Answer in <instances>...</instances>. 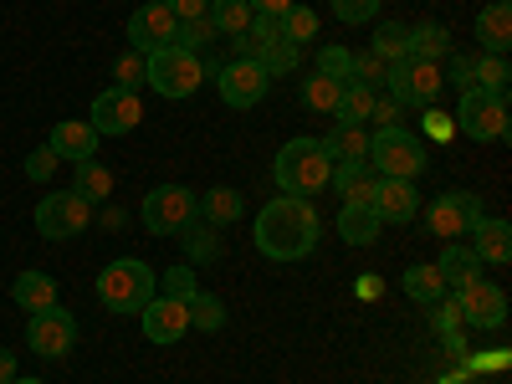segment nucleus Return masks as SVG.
Here are the masks:
<instances>
[{"instance_id":"5fc2aeb1","label":"nucleus","mask_w":512,"mask_h":384,"mask_svg":"<svg viewBox=\"0 0 512 384\" xmlns=\"http://www.w3.org/2000/svg\"><path fill=\"white\" fill-rule=\"evenodd\" d=\"M11 384H47V379H21V374H16V379H11Z\"/></svg>"},{"instance_id":"f704fd0d","label":"nucleus","mask_w":512,"mask_h":384,"mask_svg":"<svg viewBox=\"0 0 512 384\" xmlns=\"http://www.w3.org/2000/svg\"><path fill=\"white\" fill-rule=\"evenodd\" d=\"M379 62H405L410 57V26H400V21H384L379 31H374V47H369Z\"/></svg>"},{"instance_id":"a211bd4d","label":"nucleus","mask_w":512,"mask_h":384,"mask_svg":"<svg viewBox=\"0 0 512 384\" xmlns=\"http://www.w3.org/2000/svg\"><path fill=\"white\" fill-rule=\"evenodd\" d=\"M52 149H57V159H67V164H82V159H93L98 154V128L93 123H57L52 128V139H47Z\"/></svg>"},{"instance_id":"f03ea898","label":"nucleus","mask_w":512,"mask_h":384,"mask_svg":"<svg viewBox=\"0 0 512 384\" xmlns=\"http://www.w3.org/2000/svg\"><path fill=\"white\" fill-rule=\"evenodd\" d=\"M333 180V159L323 154V144L318 139H292V144H282L277 149V185L287 190V195H318L323 185Z\"/></svg>"},{"instance_id":"8fccbe9b","label":"nucleus","mask_w":512,"mask_h":384,"mask_svg":"<svg viewBox=\"0 0 512 384\" xmlns=\"http://www.w3.org/2000/svg\"><path fill=\"white\" fill-rule=\"evenodd\" d=\"M369 118H374L379 128H400V103H395V98H384V103L374 98V113H369Z\"/></svg>"},{"instance_id":"9b49d317","label":"nucleus","mask_w":512,"mask_h":384,"mask_svg":"<svg viewBox=\"0 0 512 384\" xmlns=\"http://www.w3.org/2000/svg\"><path fill=\"white\" fill-rule=\"evenodd\" d=\"M216 82H221V103L226 108H256L267 98V88H272V77L262 72V62H251V57H231L216 72Z\"/></svg>"},{"instance_id":"864d4df0","label":"nucleus","mask_w":512,"mask_h":384,"mask_svg":"<svg viewBox=\"0 0 512 384\" xmlns=\"http://www.w3.org/2000/svg\"><path fill=\"white\" fill-rule=\"evenodd\" d=\"M11 379H16V354L0 349V384H11Z\"/></svg>"},{"instance_id":"412c9836","label":"nucleus","mask_w":512,"mask_h":384,"mask_svg":"<svg viewBox=\"0 0 512 384\" xmlns=\"http://www.w3.org/2000/svg\"><path fill=\"white\" fill-rule=\"evenodd\" d=\"M323 154L333 164H364L369 159V134H364V123H333V134L318 139Z\"/></svg>"},{"instance_id":"6e6d98bb","label":"nucleus","mask_w":512,"mask_h":384,"mask_svg":"<svg viewBox=\"0 0 512 384\" xmlns=\"http://www.w3.org/2000/svg\"><path fill=\"white\" fill-rule=\"evenodd\" d=\"M487 6H507V0H487Z\"/></svg>"},{"instance_id":"dca6fc26","label":"nucleus","mask_w":512,"mask_h":384,"mask_svg":"<svg viewBox=\"0 0 512 384\" xmlns=\"http://www.w3.org/2000/svg\"><path fill=\"white\" fill-rule=\"evenodd\" d=\"M139 318H144L149 344H180V338L190 333V313H185V303H175V297H154Z\"/></svg>"},{"instance_id":"39448f33","label":"nucleus","mask_w":512,"mask_h":384,"mask_svg":"<svg viewBox=\"0 0 512 384\" xmlns=\"http://www.w3.org/2000/svg\"><path fill=\"white\" fill-rule=\"evenodd\" d=\"M200 77H205V67L185 47H159V52L144 57V82L159 98H190L200 88Z\"/></svg>"},{"instance_id":"b1692460","label":"nucleus","mask_w":512,"mask_h":384,"mask_svg":"<svg viewBox=\"0 0 512 384\" xmlns=\"http://www.w3.org/2000/svg\"><path fill=\"white\" fill-rule=\"evenodd\" d=\"M328 185H338L344 205H369V200H374L379 175H374L369 164H333V180H328Z\"/></svg>"},{"instance_id":"6e6552de","label":"nucleus","mask_w":512,"mask_h":384,"mask_svg":"<svg viewBox=\"0 0 512 384\" xmlns=\"http://www.w3.org/2000/svg\"><path fill=\"white\" fill-rule=\"evenodd\" d=\"M384 82H390V98L395 103H410V108H431L436 93L446 88L441 77V62H390V72H384Z\"/></svg>"},{"instance_id":"a18cd8bd","label":"nucleus","mask_w":512,"mask_h":384,"mask_svg":"<svg viewBox=\"0 0 512 384\" xmlns=\"http://www.w3.org/2000/svg\"><path fill=\"white\" fill-rule=\"evenodd\" d=\"M333 16L344 21V26L374 21V16H379V0H333Z\"/></svg>"},{"instance_id":"603ef678","label":"nucleus","mask_w":512,"mask_h":384,"mask_svg":"<svg viewBox=\"0 0 512 384\" xmlns=\"http://www.w3.org/2000/svg\"><path fill=\"white\" fill-rule=\"evenodd\" d=\"M98 221H103L108 231H123V226H128V216H123L118 205H103V216H98Z\"/></svg>"},{"instance_id":"c03bdc74","label":"nucleus","mask_w":512,"mask_h":384,"mask_svg":"<svg viewBox=\"0 0 512 384\" xmlns=\"http://www.w3.org/2000/svg\"><path fill=\"white\" fill-rule=\"evenodd\" d=\"M139 82H144V57H139V52H123L118 67H113V88L139 93Z\"/></svg>"},{"instance_id":"1a4fd4ad","label":"nucleus","mask_w":512,"mask_h":384,"mask_svg":"<svg viewBox=\"0 0 512 384\" xmlns=\"http://www.w3.org/2000/svg\"><path fill=\"white\" fill-rule=\"evenodd\" d=\"M144 226L154 231V236H180L190 221H195V190H185V185H159L154 195H144Z\"/></svg>"},{"instance_id":"58836bf2","label":"nucleus","mask_w":512,"mask_h":384,"mask_svg":"<svg viewBox=\"0 0 512 384\" xmlns=\"http://www.w3.org/2000/svg\"><path fill=\"white\" fill-rule=\"evenodd\" d=\"M277 26H282V36L292 41V47H308V41L318 36V16H313L308 6H292V11H287Z\"/></svg>"},{"instance_id":"aec40b11","label":"nucleus","mask_w":512,"mask_h":384,"mask_svg":"<svg viewBox=\"0 0 512 384\" xmlns=\"http://www.w3.org/2000/svg\"><path fill=\"white\" fill-rule=\"evenodd\" d=\"M436 272H441L446 292H456V287H466V282H477V277H482V256H477L472 246H466V241H451V246L441 251Z\"/></svg>"},{"instance_id":"49530a36","label":"nucleus","mask_w":512,"mask_h":384,"mask_svg":"<svg viewBox=\"0 0 512 384\" xmlns=\"http://www.w3.org/2000/svg\"><path fill=\"white\" fill-rule=\"evenodd\" d=\"M384 72H390V62H379L374 52H359L354 57V82H364V88H379Z\"/></svg>"},{"instance_id":"f257e3e1","label":"nucleus","mask_w":512,"mask_h":384,"mask_svg":"<svg viewBox=\"0 0 512 384\" xmlns=\"http://www.w3.org/2000/svg\"><path fill=\"white\" fill-rule=\"evenodd\" d=\"M318 246V210L303 195H277L256 216V251L272 262H303Z\"/></svg>"},{"instance_id":"c9c22d12","label":"nucleus","mask_w":512,"mask_h":384,"mask_svg":"<svg viewBox=\"0 0 512 384\" xmlns=\"http://www.w3.org/2000/svg\"><path fill=\"white\" fill-rule=\"evenodd\" d=\"M507 82H512V67H507V57H492V52H482V62H472V88L507 93Z\"/></svg>"},{"instance_id":"6ab92c4d","label":"nucleus","mask_w":512,"mask_h":384,"mask_svg":"<svg viewBox=\"0 0 512 384\" xmlns=\"http://www.w3.org/2000/svg\"><path fill=\"white\" fill-rule=\"evenodd\" d=\"M472 251L482 256V262H492V267H507L512 262V226L497 221V216H482L472 226Z\"/></svg>"},{"instance_id":"393cba45","label":"nucleus","mask_w":512,"mask_h":384,"mask_svg":"<svg viewBox=\"0 0 512 384\" xmlns=\"http://www.w3.org/2000/svg\"><path fill=\"white\" fill-rule=\"evenodd\" d=\"M477 47L492 57H507V47H512V11L507 6H487L477 16Z\"/></svg>"},{"instance_id":"4468645a","label":"nucleus","mask_w":512,"mask_h":384,"mask_svg":"<svg viewBox=\"0 0 512 384\" xmlns=\"http://www.w3.org/2000/svg\"><path fill=\"white\" fill-rule=\"evenodd\" d=\"M425 221H431V231H436V236L461 241V236H472V226L482 221V200H477V195H466V190L436 195V205L425 210Z\"/></svg>"},{"instance_id":"72a5a7b5","label":"nucleus","mask_w":512,"mask_h":384,"mask_svg":"<svg viewBox=\"0 0 512 384\" xmlns=\"http://www.w3.org/2000/svg\"><path fill=\"white\" fill-rule=\"evenodd\" d=\"M210 26H216V36H241L251 26V6L246 0H210Z\"/></svg>"},{"instance_id":"f3484780","label":"nucleus","mask_w":512,"mask_h":384,"mask_svg":"<svg viewBox=\"0 0 512 384\" xmlns=\"http://www.w3.org/2000/svg\"><path fill=\"white\" fill-rule=\"evenodd\" d=\"M369 210L379 221H415V210H420V195H415V180H379L374 185V200Z\"/></svg>"},{"instance_id":"20e7f679","label":"nucleus","mask_w":512,"mask_h":384,"mask_svg":"<svg viewBox=\"0 0 512 384\" xmlns=\"http://www.w3.org/2000/svg\"><path fill=\"white\" fill-rule=\"evenodd\" d=\"M98 297H103V308H113V313H144L154 303V272L139 262V256H123V262L103 267Z\"/></svg>"},{"instance_id":"f8f14e48","label":"nucleus","mask_w":512,"mask_h":384,"mask_svg":"<svg viewBox=\"0 0 512 384\" xmlns=\"http://www.w3.org/2000/svg\"><path fill=\"white\" fill-rule=\"evenodd\" d=\"M175 31H180L175 11H169L164 0H154V6H144V11L128 16V52L149 57V52H159V47H175Z\"/></svg>"},{"instance_id":"2eb2a0df","label":"nucleus","mask_w":512,"mask_h":384,"mask_svg":"<svg viewBox=\"0 0 512 384\" xmlns=\"http://www.w3.org/2000/svg\"><path fill=\"white\" fill-rule=\"evenodd\" d=\"M139 118H144L139 93H128V88H108V93H98V98H93V118H88V123L98 128V139H103V134H134Z\"/></svg>"},{"instance_id":"0eeeda50","label":"nucleus","mask_w":512,"mask_h":384,"mask_svg":"<svg viewBox=\"0 0 512 384\" xmlns=\"http://www.w3.org/2000/svg\"><path fill=\"white\" fill-rule=\"evenodd\" d=\"M88 221H93V205L77 190H57V195H47L36 205V231L47 241H72V236L88 231Z\"/></svg>"},{"instance_id":"9d476101","label":"nucleus","mask_w":512,"mask_h":384,"mask_svg":"<svg viewBox=\"0 0 512 384\" xmlns=\"http://www.w3.org/2000/svg\"><path fill=\"white\" fill-rule=\"evenodd\" d=\"M26 344H31V354H41V359L72 354V344H77V318H72L67 308H41V313H31Z\"/></svg>"},{"instance_id":"7ed1b4c3","label":"nucleus","mask_w":512,"mask_h":384,"mask_svg":"<svg viewBox=\"0 0 512 384\" xmlns=\"http://www.w3.org/2000/svg\"><path fill=\"white\" fill-rule=\"evenodd\" d=\"M379 180H415L425 169V139L410 128H379L369 134V159H364Z\"/></svg>"},{"instance_id":"37998d69","label":"nucleus","mask_w":512,"mask_h":384,"mask_svg":"<svg viewBox=\"0 0 512 384\" xmlns=\"http://www.w3.org/2000/svg\"><path fill=\"white\" fill-rule=\"evenodd\" d=\"M57 149L52 144H41V149H31V159H26V180H36V185H47L52 175H57Z\"/></svg>"},{"instance_id":"e433bc0d","label":"nucleus","mask_w":512,"mask_h":384,"mask_svg":"<svg viewBox=\"0 0 512 384\" xmlns=\"http://www.w3.org/2000/svg\"><path fill=\"white\" fill-rule=\"evenodd\" d=\"M369 113H374V88H364V82H349L344 88V103H338V123H369Z\"/></svg>"},{"instance_id":"3c124183","label":"nucleus","mask_w":512,"mask_h":384,"mask_svg":"<svg viewBox=\"0 0 512 384\" xmlns=\"http://www.w3.org/2000/svg\"><path fill=\"white\" fill-rule=\"evenodd\" d=\"M456 88H472V57H451V72H441Z\"/></svg>"},{"instance_id":"ea45409f","label":"nucleus","mask_w":512,"mask_h":384,"mask_svg":"<svg viewBox=\"0 0 512 384\" xmlns=\"http://www.w3.org/2000/svg\"><path fill=\"white\" fill-rule=\"evenodd\" d=\"M318 72L333 82H354V52L349 47H323L318 52Z\"/></svg>"},{"instance_id":"423d86ee","label":"nucleus","mask_w":512,"mask_h":384,"mask_svg":"<svg viewBox=\"0 0 512 384\" xmlns=\"http://www.w3.org/2000/svg\"><path fill=\"white\" fill-rule=\"evenodd\" d=\"M456 128L472 144H492L507 139V93H487V88H461L456 103Z\"/></svg>"},{"instance_id":"5701e85b","label":"nucleus","mask_w":512,"mask_h":384,"mask_svg":"<svg viewBox=\"0 0 512 384\" xmlns=\"http://www.w3.org/2000/svg\"><path fill=\"white\" fill-rule=\"evenodd\" d=\"M11 297H16V308H26V313H41V308H57V277H47V272H21L16 282H11Z\"/></svg>"},{"instance_id":"09e8293b","label":"nucleus","mask_w":512,"mask_h":384,"mask_svg":"<svg viewBox=\"0 0 512 384\" xmlns=\"http://www.w3.org/2000/svg\"><path fill=\"white\" fill-rule=\"evenodd\" d=\"M164 6L175 11V21H195V16L210 11V0H164Z\"/></svg>"},{"instance_id":"4be33fe9","label":"nucleus","mask_w":512,"mask_h":384,"mask_svg":"<svg viewBox=\"0 0 512 384\" xmlns=\"http://www.w3.org/2000/svg\"><path fill=\"white\" fill-rule=\"evenodd\" d=\"M241 210H246V200L231 190V185H216V190H205L200 200H195V216L205 221V226H236L241 221Z\"/></svg>"},{"instance_id":"c756f323","label":"nucleus","mask_w":512,"mask_h":384,"mask_svg":"<svg viewBox=\"0 0 512 384\" xmlns=\"http://www.w3.org/2000/svg\"><path fill=\"white\" fill-rule=\"evenodd\" d=\"M400 282H405V292L415 297V303H425V308H436L441 297H446V282H441V272H436L431 262H420V267H410V272H405Z\"/></svg>"},{"instance_id":"2f4dec72","label":"nucleus","mask_w":512,"mask_h":384,"mask_svg":"<svg viewBox=\"0 0 512 384\" xmlns=\"http://www.w3.org/2000/svg\"><path fill=\"white\" fill-rule=\"evenodd\" d=\"M185 313H190V328H200V333H221L226 328V303L216 292H195L185 303Z\"/></svg>"},{"instance_id":"79ce46f5","label":"nucleus","mask_w":512,"mask_h":384,"mask_svg":"<svg viewBox=\"0 0 512 384\" xmlns=\"http://www.w3.org/2000/svg\"><path fill=\"white\" fill-rule=\"evenodd\" d=\"M159 282H164V297H175V303H190V297L200 292V287H195V267H190V262L169 267V272H164Z\"/></svg>"},{"instance_id":"7c9ffc66","label":"nucleus","mask_w":512,"mask_h":384,"mask_svg":"<svg viewBox=\"0 0 512 384\" xmlns=\"http://www.w3.org/2000/svg\"><path fill=\"white\" fill-rule=\"evenodd\" d=\"M277 36H282V26H277L272 16H251V26L236 36V57H251V62H256V57H262Z\"/></svg>"},{"instance_id":"a19ab883","label":"nucleus","mask_w":512,"mask_h":384,"mask_svg":"<svg viewBox=\"0 0 512 384\" xmlns=\"http://www.w3.org/2000/svg\"><path fill=\"white\" fill-rule=\"evenodd\" d=\"M210 41H216V26H210V16L180 21V31H175V47H185V52H200V47H210Z\"/></svg>"},{"instance_id":"a878e982","label":"nucleus","mask_w":512,"mask_h":384,"mask_svg":"<svg viewBox=\"0 0 512 384\" xmlns=\"http://www.w3.org/2000/svg\"><path fill=\"white\" fill-rule=\"evenodd\" d=\"M451 57V31L441 21L410 26V62H446Z\"/></svg>"},{"instance_id":"4c0bfd02","label":"nucleus","mask_w":512,"mask_h":384,"mask_svg":"<svg viewBox=\"0 0 512 384\" xmlns=\"http://www.w3.org/2000/svg\"><path fill=\"white\" fill-rule=\"evenodd\" d=\"M256 62H262V72H267V77H282V72H297V62H303V47H292L287 36H277V41H272V47H267L262 57H256Z\"/></svg>"},{"instance_id":"c85d7f7f","label":"nucleus","mask_w":512,"mask_h":384,"mask_svg":"<svg viewBox=\"0 0 512 384\" xmlns=\"http://www.w3.org/2000/svg\"><path fill=\"white\" fill-rule=\"evenodd\" d=\"M180 241H185V256H190V267H210L221 256V236H216V226H205L200 216L180 231Z\"/></svg>"},{"instance_id":"ddd939ff","label":"nucleus","mask_w":512,"mask_h":384,"mask_svg":"<svg viewBox=\"0 0 512 384\" xmlns=\"http://www.w3.org/2000/svg\"><path fill=\"white\" fill-rule=\"evenodd\" d=\"M451 297H456V308H461V323H472V328H502V323H507V297H502V287L487 282V277L456 287Z\"/></svg>"},{"instance_id":"de8ad7c7","label":"nucleus","mask_w":512,"mask_h":384,"mask_svg":"<svg viewBox=\"0 0 512 384\" xmlns=\"http://www.w3.org/2000/svg\"><path fill=\"white\" fill-rule=\"evenodd\" d=\"M246 6H251V16H272V21H282V16L297 6V0H246Z\"/></svg>"},{"instance_id":"473e14b6","label":"nucleus","mask_w":512,"mask_h":384,"mask_svg":"<svg viewBox=\"0 0 512 384\" xmlns=\"http://www.w3.org/2000/svg\"><path fill=\"white\" fill-rule=\"evenodd\" d=\"M344 88H349V82H333V77L313 72V77L303 82V103H308L313 113H338V103H344Z\"/></svg>"},{"instance_id":"bb28decb","label":"nucleus","mask_w":512,"mask_h":384,"mask_svg":"<svg viewBox=\"0 0 512 384\" xmlns=\"http://www.w3.org/2000/svg\"><path fill=\"white\" fill-rule=\"evenodd\" d=\"M379 216H374V210L369 205H344V210H338V236H344L349 246H374L379 241Z\"/></svg>"},{"instance_id":"cd10ccee","label":"nucleus","mask_w":512,"mask_h":384,"mask_svg":"<svg viewBox=\"0 0 512 384\" xmlns=\"http://www.w3.org/2000/svg\"><path fill=\"white\" fill-rule=\"evenodd\" d=\"M72 190L88 200V205H103L108 195H113V169H103L98 159H82V164H72Z\"/></svg>"}]
</instances>
